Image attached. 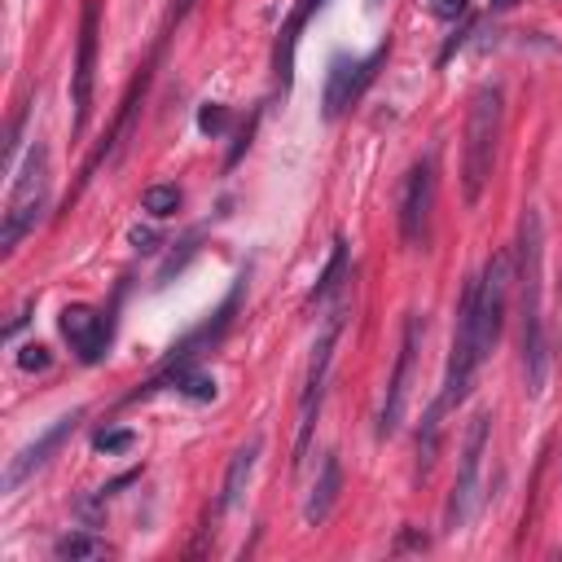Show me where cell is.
<instances>
[{
  "mask_svg": "<svg viewBox=\"0 0 562 562\" xmlns=\"http://www.w3.org/2000/svg\"><path fill=\"white\" fill-rule=\"evenodd\" d=\"M132 443H136V435H132L127 426H114V430H97V435H92V448H97V452H105V457L127 452Z\"/></svg>",
  "mask_w": 562,
  "mask_h": 562,
  "instance_id": "cell-22",
  "label": "cell"
},
{
  "mask_svg": "<svg viewBox=\"0 0 562 562\" xmlns=\"http://www.w3.org/2000/svg\"><path fill=\"white\" fill-rule=\"evenodd\" d=\"M487 439H492V413H474L470 426H465V439H461V457H457V479H452V492H448V505H443V531H461L474 514V501H479V470H483V452H487Z\"/></svg>",
  "mask_w": 562,
  "mask_h": 562,
  "instance_id": "cell-5",
  "label": "cell"
},
{
  "mask_svg": "<svg viewBox=\"0 0 562 562\" xmlns=\"http://www.w3.org/2000/svg\"><path fill=\"white\" fill-rule=\"evenodd\" d=\"M501 127H505V92H501V83H479L470 92L465 140H461V198L470 206L483 198V189L492 180Z\"/></svg>",
  "mask_w": 562,
  "mask_h": 562,
  "instance_id": "cell-2",
  "label": "cell"
},
{
  "mask_svg": "<svg viewBox=\"0 0 562 562\" xmlns=\"http://www.w3.org/2000/svg\"><path fill=\"white\" fill-rule=\"evenodd\" d=\"M347 329V299H338L321 329H316V342H312V356H307V373H303V391H299V430H294V470L303 465L307 448H312V435H316V417H321V404H325V382H329V364H334V347Z\"/></svg>",
  "mask_w": 562,
  "mask_h": 562,
  "instance_id": "cell-4",
  "label": "cell"
},
{
  "mask_svg": "<svg viewBox=\"0 0 562 562\" xmlns=\"http://www.w3.org/2000/svg\"><path fill=\"white\" fill-rule=\"evenodd\" d=\"M422 334H426V321L417 312L404 316V329H400V351H395V369L386 378V391H382V404H378V439H391L404 422V408H408V386H413V369H417V351H422Z\"/></svg>",
  "mask_w": 562,
  "mask_h": 562,
  "instance_id": "cell-8",
  "label": "cell"
},
{
  "mask_svg": "<svg viewBox=\"0 0 562 562\" xmlns=\"http://www.w3.org/2000/svg\"><path fill=\"white\" fill-rule=\"evenodd\" d=\"M391 53V40H382L369 57H347V53H334L329 57V70H325V88H321V114L334 123L347 105H356L364 97V88L378 79L382 61Z\"/></svg>",
  "mask_w": 562,
  "mask_h": 562,
  "instance_id": "cell-7",
  "label": "cell"
},
{
  "mask_svg": "<svg viewBox=\"0 0 562 562\" xmlns=\"http://www.w3.org/2000/svg\"><path fill=\"white\" fill-rule=\"evenodd\" d=\"M132 241H136V250H158V237L149 228H132Z\"/></svg>",
  "mask_w": 562,
  "mask_h": 562,
  "instance_id": "cell-26",
  "label": "cell"
},
{
  "mask_svg": "<svg viewBox=\"0 0 562 562\" xmlns=\"http://www.w3.org/2000/svg\"><path fill=\"white\" fill-rule=\"evenodd\" d=\"M228 127H233V110H228V105L206 101V105L198 110V132H202V136H224Z\"/></svg>",
  "mask_w": 562,
  "mask_h": 562,
  "instance_id": "cell-20",
  "label": "cell"
},
{
  "mask_svg": "<svg viewBox=\"0 0 562 562\" xmlns=\"http://www.w3.org/2000/svg\"><path fill=\"white\" fill-rule=\"evenodd\" d=\"M338 492H342V461H338V452H325V457H321V470H316V479H312V492H307V501H303V522H307V527H321V522L334 514Z\"/></svg>",
  "mask_w": 562,
  "mask_h": 562,
  "instance_id": "cell-13",
  "label": "cell"
},
{
  "mask_svg": "<svg viewBox=\"0 0 562 562\" xmlns=\"http://www.w3.org/2000/svg\"><path fill=\"white\" fill-rule=\"evenodd\" d=\"M193 4H198V0H171V4H167V31H171V26H180V22L189 18V9H193Z\"/></svg>",
  "mask_w": 562,
  "mask_h": 562,
  "instance_id": "cell-25",
  "label": "cell"
},
{
  "mask_svg": "<svg viewBox=\"0 0 562 562\" xmlns=\"http://www.w3.org/2000/svg\"><path fill=\"white\" fill-rule=\"evenodd\" d=\"M79 422H83V408H70V413H61V417H57V422H53L44 435H35L26 448H18V452L9 457V465H4L0 487H4V492H18L26 479H35V474H40V470L53 461V452H57V448H61V443L75 435V426H79Z\"/></svg>",
  "mask_w": 562,
  "mask_h": 562,
  "instance_id": "cell-10",
  "label": "cell"
},
{
  "mask_svg": "<svg viewBox=\"0 0 562 562\" xmlns=\"http://www.w3.org/2000/svg\"><path fill=\"white\" fill-rule=\"evenodd\" d=\"M259 452H263V435H250V439L228 457V470H224V483H220V501H215L220 514L241 501V492H246V483H250V474H255V465H259Z\"/></svg>",
  "mask_w": 562,
  "mask_h": 562,
  "instance_id": "cell-14",
  "label": "cell"
},
{
  "mask_svg": "<svg viewBox=\"0 0 562 562\" xmlns=\"http://www.w3.org/2000/svg\"><path fill=\"white\" fill-rule=\"evenodd\" d=\"M57 329L70 342V351H75L79 364H97L105 356V347H110V312H101V307L70 303V307H61Z\"/></svg>",
  "mask_w": 562,
  "mask_h": 562,
  "instance_id": "cell-11",
  "label": "cell"
},
{
  "mask_svg": "<svg viewBox=\"0 0 562 562\" xmlns=\"http://www.w3.org/2000/svg\"><path fill=\"white\" fill-rule=\"evenodd\" d=\"M101 553H105V540L92 531H66L53 540V558H61V562H83V558H101Z\"/></svg>",
  "mask_w": 562,
  "mask_h": 562,
  "instance_id": "cell-17",
  "label": "cell"
},
{
  "mask_svg": "<svg viewBox=\"0 0 562 562\" xmlns=\"http://www.w3.org/2000/svg\"><path fill=\"white\" fill-rule=\"evenodd\" d=\"M378 4H382V0H369V9H378Z\"/></svg>",
  "mask_w": 562,
  "mask_h": 562,
  "instance_id": "cell-28",
  "label": "cell"
},
{
  "mask_svg": "<svg viewBox=\"0 0 562 562\" xmlns=\"http://www.w3.org/2000/svg\"><path fill=\"white\" fill-rule=\"evenodd\" d=\"M259 119H263V110L255 105V110H250V119H241V123H237V132H233V145H228V154H224V171H233V167L246 158V149H250V140H255V127H259Z\"/></svg>",
  "mask_w": 562,
  "mask_h": 562,
  "instance_id": "cell-19",
  "label": "cell"
},
{
  "mask_svg": "<svg viewBox=\"0 0 562 562\" xmlns=\"http://www.w3.org/2000/svg\"><path fill=\"white\" fill-rule=\"evenodd\" d=\"M487 4H492V13H505V9H514L518 0H487Z\"/></svg>",
  "mask_w": 562,
  "mask_h": 562,
  "instance_id": "cell-27",
  "label": "cell"
},
{
  "mask_svg": "<svg viewBox=\"0 0 562 562\" xmlns=\"http://www.w3.org/2000/svg\"><path fill=\"white\" fill-rule=\"evenodd\" d=\"M544 224L540 211L527 206L518 220V351H522V386L527 395L544 391L549 378V338H544Z\"/></svg>",
  "mask_w": 562,
  "mask_h": 562,
  "instance_id": "cell-1",
  "label": "cell"
},
{
  "mask_svg": "<svg viewBox=\"0 0 562 562\" xmlns=\"http://www.w3.org/2000/svg\"><path fill=\"white\" fill-rule=\"evenodd\" d=\"M435 193H439V176H435V154H422L395 193V224H400V241L408 250L426 246L430 237V215H435Z\"/></svg>",
  "mask_w": 562,
  "mask_h": 562,
  "instance_id": "cell-6",
  "label": "cell"
},
{
  "mask_svg": "<svg viewBox=\"0 0 562 562\" xmlns=\"http://www.w3.org/2000/svg\"><path fill=\"white\" fill-rule=\"evenodd\" d=\"M26 110H31V105H18V114L9 119V132H4V158H0V167H4V176H13V171H18V145H22V127H26Z\"/></svg>",
  "mask_w": 562,
  "mask_h": 562,
  "instance_id": "cell-21",
  "label": "cell"
},
{
  "mask_svg": "<svg viewBox=\"0 0 562 562\" xmlns=\"http://www.w3.org/2000/svg\"><path fill=\"white\" fill-rule=\"evenodd\" d=\"M439 430H443V408L430 404V408H426V422H422V435H417V483H422V479L430 474V465H435Z\"/></svg>",
  "mask_w": 562,
  "mask_h": 562,
  "instance_id": "cell-16",
  "label": "cell"
},
{
  "mask_svg": "<svg viewBox=\"0 0 562 562\" xmlns=\"http://www.w3.org/2000/svg\"><path fill=\"white\" fill-rule=\"evenodd\" d=\"M426 13L435 22H457V18L470 13V0H426Z\"/></svg>",
  "mask_w": 562,
  "mask_h": 562,
  "instance_id": "cell-24",
  "label": "cell"
},
{
  "mask_svg": "<svg viewBox=\"0 0 562 562\" xmlns=\"http://www.w3.org/2000/svg\"><path fill=\"white\" fill-rule=\"evenodd\" d=\"M48 193H53L48 145L35 140V145L26 149V158L18 162V171L9 176V202H4V220H0V255H13L18 241L44 220Z\"/></svg>",
  "mask_w": 562,
  "mask_h": 562,
  "instance_id": "cell-3",
  "label": "cell"
},
{
  "mask_svg": "<svg viewBox=\"0 0 562 562\" xmlns=\"http://www.w3.org/2000/svg\"><path fill=\"white\" fill-rule=\"evenodd\" d=\"M325 4H329V0H294L290 18H285L281 31H277V44H272V75H277L281 97H290V88H294V53H299V35H303V26H307Z\"/></svg>",
  "mask_w": 562,
  "mask_h": 562,
  "instance_id": "cell-12",
  "label": "cell"
},
{
  "mask_svg": "<svg viewBox=\"0 0 562 562\" xmlns=\"http://www.w3.org/2000/svg\"><path fill=\"white\" fill-rule=\"evenodd\" d=\"M351 281V263H347V241L342 237H334V250H329V263H325V272L316 277V285H312V294H307V307H321L334 290H342Z\"/></svg>",
  "mask_w": 562,
  "mask_h": 562,
  "instance_id": "cell-15",
  "label": "cell"
},
{
  "mask_svg": "<svg viewBox=\"0 0 562 562\" xmlns=\"http://www.w3.org/2000/svg\"><path fill=\"white\" fill-rule=\"evenodd\" d=\"M48 364H53V356H48L44 342H26V347L18 351V369H22V373H44Z\"/></svg>",
  "mask_w": 562,
  "mask_h": 562,
  "instance_id": "cell-23",
  "label": "cell"
},
{
  "mask_svg": "<svg viewBox=\"0 0 562 562\" xmlns=\"http://www.w3.org/2000/svg\"><path fill=\"white\" fill-rule=\"evenodd\" d=\"M97 35H101V4L97 0H83L79 44H75V70H70V105H75L70 136H83L88 132V119H92V97H97Z\"/></svg>",
  "mask_w": 562,
  "mask_h": 562,
  "instance_id": "cell-9",
  "label": "cell"
},
{
  "mask_svg": "<svg viewBox=\"0 0 562 562\" xmlns=\"http://www.w3.org/2000/svg\"><path fill=\"white\" fill-rule=\"evenodd\" d=\"M140 211H149L154 220L176 215V211H180V189H176V184H149V189L140 193Z\"/></svg>",
  "mask_w": 562,
  "mask_h": 562,
  "instance_id": "cell-18",
  "label": "cell"
}]
</instances>
